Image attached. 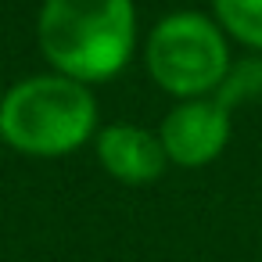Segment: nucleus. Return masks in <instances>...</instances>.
Listing matches in <instances>:
<instances>
[{
  "mask_svg": "<svg viewBox=\"0 0 262 262\" xmlns=\"http://www.w3.org/2000/svg\"><path fill=\"white\" fill-rule=\"evenodd\" d=\"M36 40L47 65L83 86L115 79L137 47L133 0H43Z\"/></svg>",
  "mask_w": 262,
  "mask_h": 262,
  "instance_id": "f257e3e1",
  "label": "nucleus"
},
{
  "mask_svg": "<svg viewBox=\"0 0 262 262\" xmlns=\"http://www.w3.org/2000/svg\"><path fill=\"white\" fill-rule=\"evenodd\" d=\"M97 137V101L90 86L43 72L0 97V140L33 158H61Z\"/></svg>",
  "mask_w": 262,
  "mask_h": 262,
  "instance_id": "f03ea898",
  "label": "nucleus"
},
{
  "mask_svg": "<svg viewBox=\"0 0 262 262\" xmlns=\"http://www.w3.org/2000/svg\"><path fill=\"white\" fill-rule=\"evenodd\" d=\"M212 18L230 40L262 54V0H212Z\"/></svg>",
  "mask_w": 262,
  "mask_h": 262,
  "instance_id": "423d86ee",
  "label": "nucleus"
},
{
  "mask_svg": "<svg viewBox=\"0 0 262 262\" xmlns=\"http://www.w3.org/2000/svg\"><path fill=\"white\" fill-rule=\"evenodd\" d=\"M215 101L223 108H237V104H248V101H262V54H248L241 61L230 65L223 86L215 90Z\"/></svg>",
  "mask_w": 262,
  "mask_h": 262,
  "instance_id": "0eeeda50",
  "label": "nucleus"
},
{
  "mask_svg": "<svg viewBox=\"0 0 262 262\" xmlns=\"http://www.w3.org/2000/svg\"><path fill=\"white\" fill-rule=\"evenodd\" d=\"M233 119L230 108H223L215 97L180 101L172 112H165L158 126V140L165 147V158L180 169H201L223 155L230 144Z\"/></svg>",
  "mask_w": 262,
  "mask_h": 262,
  "instance_id": "20e7f679",
  "label": "nucleus"
},
{
  "mask_svg": "<svg viewBox=\"0 0 262 262\" xmlns=\"http://www.w3.org/2000/svg\"><path fill=\"white\" fill-rule=\"evenodd\" d=\"M94 147H97V158H101L104 172L115 176L119 183H133V187L155 183L169 165L158 133H151L144 126H133V122L104 126L94 137Z\"/></svg>",
  "mask_w": 262,
  "mask_h": 262,
  "instance_id": "39448f33",
  "label": "nucleus"
},
{
  "mask_svg": "<svg viewBox=\"0 0 262 262\" xmlns=\"http://www.w3.org/2000/svg\"><path fill=\"white\" fill-rule=\"evenodd\" d=\"M147 76L176 101L215 97L230 72V43L215 18L201 11H172L158 18L144 43Z\"/></svg>",
  "mask_w": 262,
  "mask_h": 262,
  "instance_id": "7ed1b4c3",
  "label": "nucleus"
}]
</instances>
